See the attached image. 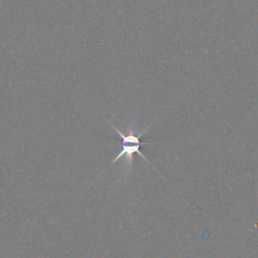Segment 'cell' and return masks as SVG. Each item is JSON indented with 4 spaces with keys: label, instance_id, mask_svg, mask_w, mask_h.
I'll use <instances>...</instances> for the list:
<instances>
[{
    "label": "cell",
    "instance_id": "cell-1",
    "mask_svg": "<svg viewBox=\"0 0 258 258\" xmlns=\"http://www.w3.org/2000/svg\"><path fill=\"white\" fill-rule=\"evenodd\" d=\"M111 127L116 131V133L121 137L122 139V146H121V150L120 152L113 158V160L110 162V165H113L114 163H116L117 161H119L120 159H123L124 163H125V172L126 171H131L132 168V162H133V154L137 153L142 159H144L147 163L150 164L149 160L145 157V155L141 152L140 147L142 145H148L149 143H143L140 141V138L144 135V133H146L148 127L144 128L143 130H137L134 129L132 126L129 127L127 132H122L120 129H118L117 127H115L113 124H111L110 122H108Z\"/></svg>",
    "mask_w": 258,
    "mask_h": 258
}]
</instances>
